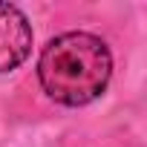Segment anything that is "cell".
<instances>
[{"label":"cell","mask_w":147,"mask_h":147,"mask_svg":"<svg viewBox=\"0 0 147 147\" xmlns=\"http://www.w3.org/2000/svg\"><path fill=\"white\" fill-rule=\"evenodd\" d=\"M113 75L110 46L90 32H66L52 38L38 61L43 92L63 107H84L95 101Z\"/></svg>","instance_id":"obj_1"},{"label":"cell","mask_w":147,"mask_h":147,"mask_svg":"<svg viewBox=\"0 0 147 147\" xmlns=\"http://www.w3.org/2000/svg\"><path fill=\"white\" fill-rule=\"evenodd\" d=\"M32 52V23L26 15L12 6L0 3V72L18 69Z\"/></svg>","instance_id":"obj_2"}]
</instances>
